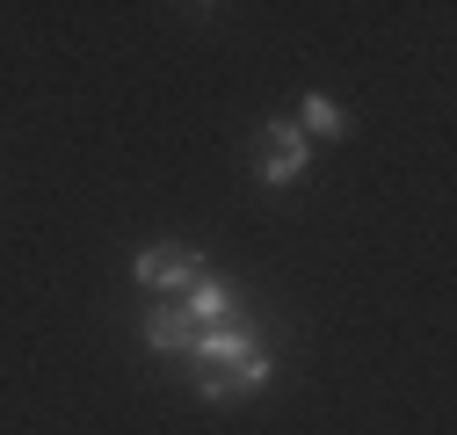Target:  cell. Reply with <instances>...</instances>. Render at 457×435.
Returning <instances> with one entry per match:
<instances>
[{
  "label": "cell",
  "mask_w": 457,
  "mask_h": 435,
  "mask_svg": "<svg viewBox=\"0 0 457 435\" xmlns=\"http://www.w3.org/2000/svg\"><path fill=\"white\" fill-rule=\"evenodd\" d=\"M189 363H211V370H240V377H254V392L269 385V349H262V334L233 312V319H218V326H196V341H189Z\"/></svg>",
  "instance_id": "obj_1"
},
{
  "label": "cell",
  "mask_w": 457,
  "mask_h": 435,
  "mask_svg": "<svg viewBox=\"0 0 457 435\" xmlns=\"http://www.w3.org/2000/svg\"><path fill=\"white\" fill-rule=\"evenodd\" d=\"M305 168H312V138L298 131V117H269V124H262V160H254V175H262L269 189H291Z\"/></svg>",
  "instance_id": "obj_2"
},
{
  "label": "cell",
  "mask_w": 457,
  "mask_h": 435,
  "mask_svg": "<svg viewBox=\"0 0 457 435\" xmlns=\"http://www.w3.org/2000/svg\"><path fill=\"white\" fill-rule=\"evenodd\" d=\"M131 276H138L145 291H175V298H182V291L204 276V254H196V247H175V240H153V247H138Z\"/></svg>",
  "instance_id": "obj_3"
},
{
  "label": "cell",
  "mask_w": 457,
  "mask_h": 435,
  "mask_svg": "<svg viewBox=\"0 0 457 435\" xmlns=\"http://www.w3.org/2000/svg\"><path fill=\"white\" fill-rule=\"evenodd\" d=\"M175 305L189 312V326H218V319H233V312H240V305H233V291H225V283L211 276V268H204V276H196V283H189Z\"/></svg>",
  "instance_id": "obj_4"
},
{
  "label": "cell",
  "mask_w": 457,
  "mask_h": 435,
  "mask_svg": "<svg viewBox=\"0 0 457 435\" xmlns=\"http://www.w3.org/2000/svg\"><path fill=\"white\" fill-rule=\"evenodd\" d=\"M145 341H153L160 356H189L196 326H189V312H182V305H153V312H145Z\"/></svg>",
  "instance_id": "obj_5"
},
{
  "label": "cell",
  "mask_w": 457,
  "mask_h": 435,
  "mask_svg": "<svg viewBox=\"0 0 457 435\" xmlns=\"http://www.w3.org/2000/svg\"><path fill=\"white\" fill-rule=\"evenodd\" d=\"M298 131H305V138H341V131H349V117H341V102L305 94V109H298Z\"/></svg>",
  "instance_id": "obj_6"
},
{
  "label": "cell",
  "mask_w": 457,
  "mask_h": 435,
  "mask_svg": "<svg viewBox=\"0 0 457 435\" xmlns=\"http://www.w3.org/2000/svg\"><path fill=\"white\" fill-rule=\"evenodd\" d=\"M196 392H204V399H240V392H254V377H240V370H211V363H196Z\"/></svg>",
  "instance_id": "obj_7"
}]
</instances>
